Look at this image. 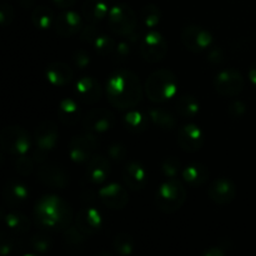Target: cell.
<instances>
[{
  "mask_svg": "<svg viewBox=\"0 0 256 256\" xmlns=\"http://www.w3.org/2000/svg\"><path fill=\"white\" fill-rule=\"evenodd\" d=\"M32 146L30 134L19 125L5 126L0 132V148L6 154L12 156L28 154Z\"/></svg>",
  "mask_w": 256,
  "mask_h": 256,
  "instance_id": "6",
  "label": "cell"
},
{
  "mask_svg": "<svg viewBox=\"0 0 256 256\" xmlns=\"http://www.w3.org/2000/svg\"><path fill=\"white\" fill-rule=\"evenodd\" d=\"M206 60L212 65H220L225 60V52L224 50L216 45H212L209 49L206 50Z\"/></svg>",
  "mask_w": 256,
  "mask_h": 256,
  "instance_id": "44",
  "label": "cell"
},
{
  "mask_svg": "<svg viewBox=\"0 0 256 256\" xmlns=\"http://www.w3.org/2000/svg\"><path fill=\"white\" fill-rule=\"evenodd\" d=\"M58 118L65 126H74L78 124L82 118V109L76 100L72 98H64L58 106Z\"/></svg>",
  "mask_w": 256,
  "mask_h": 256,
  "instance_id": "24",
  "label": "cell"
},
{
  "mask_svg": "<svg viewBox=\"0 0 256 256\" xmlns=\"http://www.w3.org/2000/svg\"><path fill=\"white\" fill-rule=\"evenodd\" d=\"M249 80L252 84V86L256 89V60L252 64L249 69Z\"/></svg>",
  "mask_w": 256,
  "mask_h": 256,
  "instance_id": "50",
  "label": "cell"
},
{
  "mask_svg": "<svg viewBox=\"0 0 256 256\" xmlns=\"http://www.w3.org/2000/svg\"><path fill=\"white\" fill-rule=\"evenodd\" d=\"M140 55L150 64L162 62L168 52V42L162 34L158 32H149L140 40Z\"/></svg>",
  "mask_w": 256,
  "mask_h": 256,
  "instance_id": "8",
  "label": "cell"
},
{
  "mask_svg": "<svg viewBox=\"0 0 256 256\" xmlns=\"http://www.w3.org/2000/svg\"><path fill=\"white\" fill-rule=\"evenodd\" d=\"M100 35L99 29L96 28V24H92V22H88L86 25H84L80 32V39L84 42L88 44H94V42L96 40V38Z\"/></svg>",
  "mask_w": 256,
  "mask_h": 256,
  "instance_id": "43",
  "label": "cell"
},
{
  "mask_svg": "<svg viewBox=\"0 0 256 256\" xmlns=\"http://www.w3.org/2000/svg\"><path fill=\"white\" fill-rule=\"evenodd\" d=\"M45 76L48 82L54 86H66L74 79V70L65 62H55L48 65L45 70Z\"/></svg>",
  "mask_w": 256,
  "mask_h": 256,
  "instance_id": "22",
  "label": "cell"
},
{
  "mask_svg": "<svg viewBox=\"0 0 256 256\" xmlns=\"http://www.w3.org/2000/svg\"><path fill=\"white\" fill-rule=\"evenodd\" d=\"M186 190L178 179H168L162 182L155 194V205L164 214H172L184 205Z\"/></svg>",
  "mask_w": 256,
  "mask_h": 256,
  "instance_id": "4",
  "label": "cell"
},
{
  "mask_svg": "<svg viewBox=\"0 0 256 256\" xmlns=\"http://www.w3.org/2000/svg\"><path fill=\"white\" fill-rule=\"evenodd\" d=\"M52 2L60 9H69L76 2V0H52Z\"/></svg>",
  "mask_w": 256,
  "mask_h": 256,
  "instance_id": "49",
  "label": "cell"
},
{
  "mask_svg": "<svg viewBox=\"0 0 256 256\" xmlns=\"http://www.w3.org/2000/svg\"><path fill=\"white\" fill-rule=\"evenodd\" d=\"M178 92V79L168 69L155 70L145 82V94L154 104H162L172 99Z\"/></svg>",
  "mask_w": 256,
  "mask_h": 256,
  "instance_id": "3",
  "label": "cell"
},
{
  "mask_svg": "<svg viewBox=\"0 0 256 256\" xmlns=\"http://www.w3.org/2000/svg\"><path fill=\"white\" fill-rule=\"evenodd\" d=\"M82 19L74 10H66L55 18L54 29L58 35L62 38H70L76 35L82 29Z\"/></svg>",
  "mask_w": 256,
  "mask_h": 256,
  "instance_id": "20",
  "label": "cell"
},
{
  "mask_svg": "<svg viewBox=\"0 0 256 256\" xmlns=\"http://www.w3.org/2000/svg\"><path fill=\"white\" fill-rule=\"evenodd\" d=\"M132 40L128 39V38H125V40H122V42H118L114 52H112V59L118 62H125L130 56V54H132Z\"/></svg>",
  "mask_w": 256,
  "mask_h": 256,
  "instance_id": "40",
  "label": "cell"
},
{
  "mask_svg": "<svg viewBox=\"0 0 256 256\" xmlns=\"http://www.w3.org/2000/svg\"><path fill=\"white\" fill-rule=\"evenodd\" d=\"M20 252V245L12 235L2 232L0 235V252L2 255H14Z\"/></svg>",
  "mask_w": 256,
  "mask_h": 256,
  "instance_id": "38",
  "label": "cell"
},
{
  "mask_svg": "<svg viewBox=\"0 0 256 256\" xmlns=\"http://www.w3.org/2000/svg\"><path fill=\"white\" fill-rule=\"evenodd\" d=\"M109 10L106 0H85L82 8V14L86 22L99 24L108 16Z\"/></svg>",
  "mask_w": 256,
  "mask_h": 256,
  "instance_id": "25",
  "label": "cell"
},
{
  "mask_svg": "<svg viewBox=\"0 0 256 256\" xmlns=\"http://www.w3.org/2000/svg\"><path fill=\"white\" fill-rule=\"evenodd\" d=\"M106 96L115 109H132L142 99V82L132 70H115L106 82Z\"/></svg>",
  "mask_w": 256,
  "mask_h": 256,
  "instance_id": "1",
  "label": "cell"
},
{
  "mask_svg": "<svg viewBox=\"0 0 256 256\" xmlns=\"http://www.w3.org/2000/svg\"><path fill=\"white\" fill-rule=\"evenodd\" d=\"M34 139L36 146L44 152L55 149L59 142V129L52 120H45L40 122L34 132Z\"/></svg>",
  "mask_w": 256,
  "mask_h": 256,
  "instance_id": "21",
  "label": "cell"
},
{
  "mask_svg": "<svg viewBox=\"0 0 256 256\" xmlns=\"http://www.w3.org/2000/svg\"><path fill=\"white\" fill-rule=\"evenodd\" d=\"M160 170H162V175L168 179H178L179 174H182V162L175 156H168L162 160V165H160Z\"/></svg>",
  "mask_w": 256,
  "mask_h": 256,
  "instance_id": "35",
  "label": "cell"
},
{
  "mask_svg": "<svg viewBox=\"0 0 256 256\" xmlns=\"http://www.w3.org/2000/svg\"><path fill=\"white\" fill-rule=\"evenodd\" d=\"M228 112L232 115V118L234 119H239V118H242L246 112V105L242 102V100H234L229 104V108H228Z\"/></svg>",
  "mask_w": 256,
  "mask_h": 256,
  "instance_id": "46",
  "label": "cell"
},
{
  "mask_svg": "<svg viewBox=\"0 0 256 256\" xmlns=\"http://www.w3.org/2000/svg\"><path fill=\"white\" fill-rule=\"evenodd\" d=\"M34 159L30 156H28L26 154L19 155V156L15 158L14 160V169L16 170L18 174L20 175H26L32 174V169H34Z\"/></svg>",
  "mask_w": 256,
  "mask_h": 256,
  "instance_id": "39",
  "label": "cell"
},
{
  "mask_svg": "<svg viewBox=\"0 0 256 256\" xmlns=\"http://www.w3.org/2000/svg\"><path fill=\"white\" fill-rule=\"evenodd\" d=\"M115 125V115L106 108H94L82 118L84 130L92 134H102L109 132Z\"/></svg>",
  "mask_w": 256,
  "mask_h": 256,
  "instance_id": "11",
  "label": "cell"
},
{
  "mask_svg": "<svg viewBox=\"0 0 256 256\" xmlns=\"http://www.w3.org/2000/svg\"><path fill=\"white\" fill-rule=\"evenodd\" d=\"M29 195V188L24 182H18V180L8 182L2 189V199H4L5 204L12 208H16L24 204Z\"/></svg>",
  "mask_w": 256,
  "mask_h": 256,
  "instance_id": "23",
  "label": "cell"
},
{
  "mask_svg": "<svg viewBox=\"0 0 256 256\" xmlns=\"http://www.w3.org/2000/svg\"><path fill=\"white\" fill-rule=\"evenodd\" d=\"M2 2H6V0H2Z\"/></svg>",
  "mask_w": 256,
  "mask_h": 256,
  "instance_id": "52",
  "label": "cell"
},
{
  "mask_svg": "<svg viewBox=\"0 0 256 256\" xmlns=\"http://www.w3.org/2000/svg\"><path fill=\"white\" fill-rule=\"evenodd\" d=\"M148 170L142 162H129L122 168V182L132 192H140L148 184Z\"/></svg>",
  "mask_w": 256,
  "mask_h": 256,
  "instance_id": "18",
  "label": "cell"
},
{
  "mask_svg": "<svg viewBox=\"0 0 256 256\" xmlns=\"http://www.w3.org/2000/svg\"><path fill=\"white\" fill-rule=\"evenodd\" d=\"M214 89L225 98L236 96L245 89V80L242 72L234 68L222 69L214 78Z\"/></svg>",
  "mask_w": 256,
  "mask_h": 256,
  "instance_id": "7",
  "label": "cell"
},
{
  "mask_svg": "<svg viewBox=\"0 0 256 256\" xmlns=\"http://www.w3.org/2000/svg\"><path fill=\"white\" fill-rule=\"evenodd\" d=\"M75 225L86 236H92L99 232L102 226V215L96 208L84 206L78 212L75 216Z\"/></svg>",
  "mask_w": 256,
  "mask_h": 256,
  "instance_id": "17",
  "label": "cell"
},
{
  "mask_svg": "<svg viewBox=\"0 0 256 256\" xmlns=\"http://www.w3.org/2000/svg\"><path fill=\"white\" fill-rule=\"evenodd\" d=\"M225 248L226 246H222V244L219 245H214V246L209 248L208 250H205L204 252V256H225L226 255V250H225Z\"/></svg>",
  "mask_w": 256,
  "mask_h": 256,
  "instance_id": "47",
  "label": "cell"
},
{
  "mask_svg": "<svg viewBox=\"0 0 256 256\" xmlns=\"http://www.w3.org/2000/svg\"><path fill=\"white\" fill-rule=\"evenodd\" d=\"M5 225L18 235H24L29 232L32 222L25 214L20 212H9L4 214Z\"/></svg>",
  "mask_w": 256,
  "mask_h": 256,
  "instance_id": "30",
  "label": "cell"
},
{
  "mask_svg": "<svg viewBox=\"0 0 256 256\" xmlns=\"http://www.w3.org/2000/svg\"><path fill=\"white\" fill-rule=\"evenodd\" d=\"M86 240V235L76 226L70 225L68 229L64 230V245L65 249L70 252H78L82 249Z\"/></svg>",
  "mask_w": 256,
  "mask_h": 256,
  "instance_id": "31",
  "label": "cell"
},
{
  "mask_svg": "<svg viewBox=\"0 0 256 256\" xmlns=\"http://www.w3.org/2000/svg\"><path fill=\"white\" fill-rule=\"evenodd\" d=\"M108 26L114 34L129 38L135 34L138 28V16L134 9L128 4L120 2L110 8L106 16Z\"/></svg>",
  "mask_w": 256,
  "mask_h": 256,
  "instance_id": "5",
  "label": "cell"
},
{
  "mask_svg": "<svg viewBox=\"0 0 256 256\" xmlns=\"http://www.w3.org/2000/svg\"><path fill=\"white\" fill-rule=\"evenodd\" d=\"M99 148L96 135L85 132L82 135H75L69 142V156L76 164L88 162Z\"/></svg>",
  "mask_w": 256,
  "mask_h": 256,
  "instance_id": "9",
  "label": "cell"
},
{
  "mask_svg": "<svg viewBox=\"0 0 256 256\" xmlns=\"http://www.w3.org/2000/svg\"><path fill=\"white\" fill-rule=\"evenodd\" d=\"M34 220L39 228L52 232L65 230L72 225V210L58 195H44L34 206Z\"/></svg>",
  "mask_w": 256,
  "mask_h": 256,
  "instance_id": "2",
  "label": "cell"
},
{
  "mask_svg": "<svg viewBox=\"0 0 256 256\" xmlns=\"http://www.w3.org/2000/svg\"><path fill=\"white\" fill-rule=\"evenodd\" d=\"M149 115H145L142 112L139 110H130L122 118V125L128 132L132 134H142L146 132L150 124Z\"/></svg>",
  "mask_w": 256,
  "mask_h": 256,
  "instance_id": "27",
  "label": "cell"
},
{
  "mask_svg": "<svg viewBox=\"0 0 256 256\" xmlns=\"http://www.w3.org/2000/svg\"><path fill=\"white\" fill-rule=\"evenodd\" d=\"M112 248H114L115 252L120 256H129L132 254L135 248L134 239L128 232H119L114 236L112 240Z\"/></svg>",
  "mask_w": 256,
  "mask_h": 256,
  "instance_id": "33",
  "label": "cell"
},
{
  "mask_svg": "<svg viewBox=\"0 0 256 256\" xmlns=\"http://www.w3.org/2000/svg\"><path fill=\"white\" fill-rule=\"evenodd\" d=\"M149 118L152 125L162 130H174L176 128V118L162 108H152L149 110Z\"/></svg>",
  "mask_w": 256,
  "mask_h": 256,
  "instance_id": "29",
  "label": "cell"
},
{
  "mask_svg": "<svg viewBox=\"0 0 256 256\" xmlns=\"http://www.w3.org/2000/svg\"><path fill=\"white\" fill-rule=\"evenodd\" d=\"M90 62H92V58L86 50L79 49L72 54V62L78 69H85L89 66Z\"/></svg>",
  "mask_w": 256,
  "mask_h": 256,
  "instance_id": "45",
  "label": "cell"
},
{
  "mask_svg": "<svg viewBox=\"0 0 256 256\" xmlns=\"http://www.w3.org/2000/svg\"><path fill=\"white\" fill-rule=\"evenodd\" d=\"M38 179L52 189H66L70 184L69 174L56 164H42L38 170Z\"/></svg>",
  "mask_w": 256,
  "mask_h": 256,
  "instance_id": "12",
  "label": "cell"
},
{
  "mask_svg": "<svg viewBox=\"0 0 256 256\" xmlns=\"http://www.w3.org/2000/svg\"><path fill=\"white\" fill-rule=\"evenodd\" d=\"M208 196L216 205H228L234 202L236 196V186L228 178L215 179L208 188Z\"/></svg>",
  "mask_w": 256,
  "mask_h": 256,
  "instance_id": "14",
  "label": "cell"
},
{
  "mask_svg": "<svg viewBox=\"0 0 256 256\" xmlns=\"http://www.w3.org/2000/svg\"><path fill=\"white\" fill-rule=\"evenodd\" d=\"M75 96L84 104H95L102 96V88L100 82L92 76H82L75 82Z\"/></svg>",
  "mask_w": 256,
  "mask_h": 256,
  "instance_id": "16",
  "label": "cell"
},
{
  "mask_svg": "<svg viewBox=\"0 0 256 256\" xmlns=\"http://www.w3.org/2000/svg\"><path fill=\"white\" fill-rule=\"evenodd\" d=\"M99 199L112 210H122L129 202L128 192L118 182H110L99 190Z\"/></svg>",
  "mask_w": 256,
  "mask_h": 256,
  "instance_id": "15",
  "label": "cell"
},
{
  "mask_svg": "<svg viewBox=\"0 0 256 256\" xmlns=\"http://www.w3.org/2000/svg\"><path fill=\"white\" fill-rule=\"evenodd\" d=\"M112 172L109 159L99 154H94L86 162L85 176L92 185H102Z\"/></svg>",
  "mask_w": 256,
  "mask_h": 256,
  "instance_id": "19",
  "label": "cell"
},
{
  "mask_svg": "<svg viewBox=\"0 0 256 256\" xmlns=\"http://www.w3.org/2000/svg\"><path fill=\"white\" fill-rule=\"evenodd\" d=\"M46 154L48 152H44V150L36 148V150L34 152V155H32V159H34V162H36V164H44L45 160L48 159Z\"/></svg>",
  "mask_w": 256,
  "mask_h": 256,
  "instance_id": "48",
  "label": "cell"
},
{
  "mask_svg": "<svg viewBox=\"0 0 256 256\" xmlns=\"http://www.w3.org/2000/svg\"><path fill=\"white\" fill-rule=\"evenodd\" d=\"M182 178L188 185L192 188H199L206 184L209 180V170L200 162H190L182 168Z\"/></svg>",
  "mask_w": 256,
  "mask_h": 256,
  "instance_id": "26",
  "label": "cell"
},
{
  "mask_svg": "<svg viewBox=\"0 0 256 256\" xmlns=\"http://www.w3.org/2000/svg\"><path fill=\"white\" fill-rule=\"evenodd\" d=\"M32 2H34V0H22V4L24 5L25 8H28V6H29L30 4H32Z\"/></svg>",
  "mask_w": 256,
  "mask_h": 256,
  "instance_id": "51",
  "label": "cell"
},
{
  "mask_svg": "<svg viewBox=\"0 0 256 256\" xmlns=\"http://www.w3.org/2000/svg\"><path fill=\"white\" fill-rule=\"evenodd\" d=\"M108 155L112 160L114 162H122V160L126 159L128 156V149L122 142H112V145L108 146Z\"/></svg>",
  "mask_w": 256,
  "mask_h": 256,
  "instance_id": "41",
  "label": "cell"
},
{
  "mask_svg": "<svg viewBox=\"0 0 256 256\" xmlns=\"http://www.w3.org/2000/svg\"><path fill=\"white\" fill-rule=\"evenodd\" d=\"M140 20L148 29L158 26L162 20V10L155 4H148L140 12Z\"/></svg>",
  "mask_w": 256,
  "mask_h": 256,
  "instance_id": "34",
  "label": "cell"
},
{
  "mask_svg": "<svg viewBox=\"0 0 256 256\" xmlns=\"http://www.w3.org/2000/svg\"><path fill=\"white\" fill-rule=\"evenodd\" d=\"M182 42L189 52L200 54L212 46L214 38L209 30L200 25H188L182 32Z\"/></svg>",
  "mask_w": 256,
  "mask_h": 256,
  "instance_id": "10",
  "label": "cell"
},
{
  "mask_svg": "<svg viewBox=\"0 0 256 256\" xmlns=\"http://www.w3.org/2000/svg\"><path fill=\"white\" fill-rule=\"evenodd\" d=\"M52 246V240L46 234H35L30 239V248L35 252L44 254L48 252Z\"/></svg>",
  "mask_w": 256,
  "mask_h": 256,
  "instance_id": "37",
  "label": "cell"
},
{
  "mask_svg": "<svg viewBox=\"0 0 256 256\" xmlns=\"http://www.w3.org/2000/svg\"><path fill=\"white\" fill-rule=\"evenodd\" d=\"M92 45H94L96 54H99L100 56H109V55H112V52H114L116 42L109 35L100 34Z\"/></svg>",
  "mask_w": 256,
  "mask_h": 256,
  "instance_id": "36",
  "label": "cell"
},
{
  "mask_svg": "<svg viewBox=\"0 0 256 256\" xmlns=\"http://www.w3.org/2000/svg\"><path fill=\"white\" fill-rule=\"evenodd\" d=\"M32 22L35 28L40 30H48L55 22L54 12L46 5H39L32 12Z\"/></svg>",
  "mask_w": 256,
  "mask_h": 256,
  "instance_id": "32",
  "label": "cell"
},
{
  "mask_svg": "<svg viewBox=\"0 0 256 256\" xmlns=\"http://www.w3.org/2000/svg\"><path fill=\"white\" fill-rule=\"evenodd\" d=\"M15 12L14 8L6 2H2V4L0 5V24L2 28H8L12 25V20H14Z\"/></svg>",
  "mask_w": 256,
  "mask_h": 256,
  "instance_id": "42",
  "label": "cell"
},
{
  "mask_svg": "<svg viewBox=\"0 0 256 256\" xmlns=\"http://www.w3.org/2000/svg\"><path fill=\"white\" fill-rule=\"evenodd\" d=\"M175 110L182 119H194L200 112V104L196 98L185 94L178 98L175 102Z\"/></svg>",
  "mask_w": 256,
  "mask_h": 256,
  "instance_id": "28",
  "label": "cell"
},
{
  "mask_svg": "<svg viewBox=\"0 0 256 256\" xmlns=\"http://www.w3.org/2000/svg\"><path fill=\"white\" fill-rule=\"evenodd\" d=\"M204 142V132L196 124H185L178 132V144L185 152H199Z\"/></svg>",
  "mask_w": 256,
  "mask_h": 256,
  "instance_id": "13",
  "label": "cell"
}]
</instances>
